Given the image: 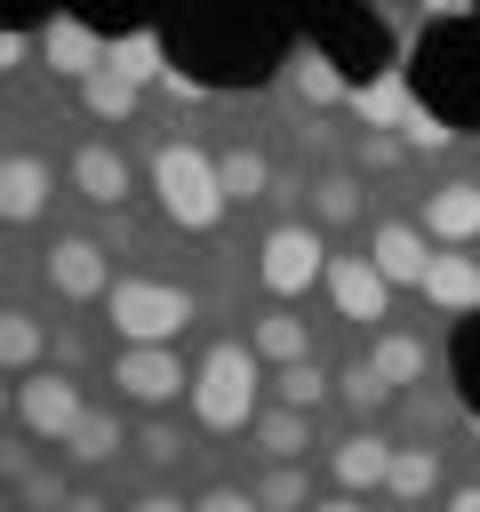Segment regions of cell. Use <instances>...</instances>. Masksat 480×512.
<instances>
[{
  "label": "cell",
  "mask_w": 480,
  "mask_h": 512,
  "mask_svg": "<svg viewBox=\"0 0 480 512\" xmlns=\"http://www.w3.org/2000/svg\"><path fill=\"white\" fill-rule=\"evenodd\" d=\"M264 392H272V376H264L256 344H240V336L208 344V360L192 368V416H200V432H248L256 408H264Z\"/></svg>",
  "instance_id": "6da1fadb"
},
{
  "label": "cell",
  "mask_w": 480,
  "mask_h": 512,
  "mask_svg": "<svg viewBox=\"0 0 480 512\" xmlns=\"http://www.w3.org/2000/svg\"><path fill=\"white\" fill-rule=\"evenodd\" d=\"M152 200H160V216L176 232H216L224 208H232L224 200V176H216V152L192 144V136H168L152 152Z\"/></svg>",
  "instance_id": "7a4b0ae2"
},
{
  "label": "cell",
  "mask_w": 480,
  "mask_h": 512,
  "mask_svg": "<svg viewBox=\"0 0 480 512\" xmlns=\"http://www.w3.org/2000/svg\"><path fill=\"white\" fill-rule=\"evenodd\" d=\"M192 320H200V296L176 288V280L128 272V280H112V296H104V328H112L120 344H176Z\"/></svg>",
  "instance_id": "3957f363"
},
{
  "label": "cell",
  "mask_w": 480,
  "mask_h": 512,
  "mask_svg": "<svg viewBox=\"0 0 480 512\" xmlns=\"http://www.w3.org/2000/svg\"><path fill=\"white\" fill-rule=\"evenodd\" d=\"M88 416V392L72 368H32V376H8V424L40 448H64L72 424Z\"/></svg>",
  "instance_id": "277c9868"
},
{
  "label": "cell",
  "mask_w": 480,
  "mask_h": 512,
  "mask_svg": "<svg viewBox=\"0 0 480 512\" xmlns=\"http://www.w3.org/2000/svg\"><path fill=\"white\" fill-rule=\"evenodd\" d=\"M256 280L272 288V304H296L312 280H328V232L304 224V216H280L256 240Z\"/></svg>",
  "instance_id": "5b68a950"
},
{
  "label": "cell",
  "mask_w": 480,
  "mask_h": 512,
  "mask_svg": "<svg viewBox=\"0 0 480 512\" xmlns=\"http://www.w3.org/2000/svg\"><path fill=\"white\" fill-rule=\"evenodd\" d=\"M112 392L128 400V408H176V400H192V368H184V352L176 344H120L112 352Z\"/></svg>",
  "instance_id": "8992f818"
},
{
  "label": "cell",
  "mask_w": 480,
  "mask_h": 512,
  "mask_svg": "<svg viewBox=\"0 0 480 512\" xmlns=\"http://www.w3.org/2000/svg\"><path fill=\"white\" fill-rule=\"evenodd\" d=\"M40 280H48V296H64V304H104V296H112V256H104V240H88V232H56L48 256H40Z\"/></svg>",
  "instance_id": "52a82bcc"
},
{
  "label": "cell",
  "mask_w": 480,
  "mask_h": 512,
  "mask_svg": "<svg viewBox=\"0 0 480 512\" xmlns=\"http://www.w3.org/2000/svg\"><path fill=\"white\" fill-rule=\"evenodd\" d=\"M432 256H440V240H432L416 216H376V224H368V264H376L392 288H424Z\"/></svg>",
  "instance_id": "ba28073f"
},
{
  "label": "cell",
  "mask_w": 480,
  "mask_h": 512,
  "mask_svg": "<svg viewBox=\"0 0 480 512\" xmlns=\"http://www.w3.org/2000/svg\"><path fill=\"white\" fill-rule=\"evenodd\" d=\"M64 184H72L88 208H104V216H120V208L136 200V168H128V152H120V144H104V136H88V144L72 152Z\"/></svg>",
  "instance_id": "9c48e42d"
},
{
  "label": "cell",
  "mask_w": 480,
  "mask_h": 512,
  "mask_svg": "<svg viewBox=\"0 0 480 512\" xmlns=\"http://www.w3.org/2000/svg\"><path fill=\"white\" fill-rule=\"evenodd\" d=\"M56 184H64V176H56V160H48V152H32V144H16V152L0 160V216H8L16 232H24V224H40V216L56 208Z\"/></svg>",
  "instance_id": "30bf717a"
},
{
  "label": "cell",
  "mask_w": 480,
  "mask_h": 512,
  "mask_svg": "<svg viewBox=\"0 0 480 512\" xmlns=\"http://www.w3.org/2000/svg\"><path fill=\"white\" fill-rule=\"evenodd\" d=\"M320 288H328L336 320H360L368 336L392 320V280H384L368 256H328V280H320Z\"/></svg>",
  "instance_id": "8fae6325"
},
{
  "label": "cell",
  "mask_w": 480,
  "mask_h": 512,
  "mask_svg": "<svg viewBox=\"0 0 480 512\" xmlns=\"http://www.w3.org/2000/svg\"><path fill=\"white\" fill-rule=\"evenodd\" d=\"M416 224H424L440 248H472V240H480V176H440V184L416 200Z\"/></svg>",
  "instance_id": "7c38bea8"
},
{
  "label": "cell",
  "mask_w": 480,
  "mask_h": 512,
  "mask_svg": "<svg viewBox=\"0 0 480 512\" xmlns=\"http://www.w3.org/2000/svg\"><path fill=\"white\" fill-rule=\"evenodd\" d=\"M392 456H400V448H392L384 432L360 424V432H344V440L328 448V480H336L344 496H376V488L392 480Z\"/></svg>",
  "instance_id": "4fadbf2b"
},
{
  "label": "cell",
  "mask_w": 480,
  "mask_h": 512,
  "mask_svg": "<svg viewBox=\"0 0 480 512\" xmlns=\"http://www.w3.org/2000/svg\"><path fill=\"white\" fill-rule=\"evenodd\" d=\"M40 64H48L56 80H88V72L112 64V48H104L80 16H48V24H40Z\"/></svg>",
  "instance_id": "5bb4252c"
},
{
  "label": "cell",
  "mask_w": 480,
  "mask_h": 512,
  "mask_svg": "<svg viewBox=\"0 0 480 512\" xmlns=\"http://www.w3.org/2000/svg\"><path fill=\"white\" fill-rule=\"evenodd\" d=\"M248 448H256L264 464H304V448H312V408L264 400V408H256V424H248Z\"/></svg>",
  "instance_id": "9a60e30c"
},
{
  "label": "cell",
  "mask_w": 480,
  "mask_h": 512,
  "mask_svg": "<svg viewBox=\"0 0 480 512\" xmlns=\"http://www.w3.org/2000/svg\"><path fill=\"white\" fill-rule=\"evenodd\" d=\"M248 344H256V360H264V368L312 360V328H304V312H296V304H264V312L248 320Z\"/></svg>",
  "instance_id": "2e32d148"
},
{
  "label": "cell",
  "mask_w": 480,
  "mask_h": 512,
  "mask_svg": "<svg viewBox=\"0 0 480 512\" xmlns=\"http://www.w3.org/2000/svg\"><path fill=\"white\" fill-rule=\"evenodd\" d=\"M416 296H424L432 312H480V256H464V248H440Z\"/></svg>",
  "instance_id": "e0dca14e"
},
{
  "label": "cell",
  "mask_w": 480,
  "mask_h": 512,
  "mask_svg": "<svg viewBox=\"0 0 480 512\" xmlns=\"http://www.w3.org/2000/svg\"><path fill=\"white\" fill-rule=\"evenodd\" d=\"M48 344H56V328H48L32 304H8V312H0V368H8V376L48 368Z\"/></svg>",
  "instance_id": "ac0fdd59"
},
{
  "label": "cell",
  "mask_w": 480,
  "mask_h": 512,
  "mask_svg": "<svg viewBox=\"0 0 480 512\" xmlns=\"http://www.w3.org/2000/svg\"><path fill=\"white\" fill-rule=\"evenodd\" d=\"M368 368H376L392 392H408V384H424L432 344H424V336H408V328H376V336H368Z\"/></svg>",
  "instance_id": "d6986e66"
},
{
  "label": "cell",
  "mask_w": 480,
  "mask_h": 512,
  "mask_svg": "<svg viewBox=\"0 0 480 512\" xmlns=\"http://www.w3.org/2000/svg\"><path fill=\"white\" fill-rule=\"evenodd\" d=\"M120 448H128V424H120V408H96V400H88V416H80V424H72V440H64V456H72L80 472H104Z\"/></svg>",
  "instance_id": "ffe728a7"
},
{
  "label": "cell",
  "mask_w": 480,
  "mask_h": 512,
  "mask_svg": "<svg viewBox=\"0 0 480 512\" xmlns=\"http://www.w3.org/2000/svg\"><path fill=\"white\" fill-rule=\"evenodd\" d=\"M136 104H144V80H128L120 64H104V72H88V80H80V112H88V120H104V128L136 120Z\"/></svg>",
  "instance_id": "44dd1931"
},
{
  "label": "cell",
  "mask_w": 480,
  "mask_h": 512,
  "mask_svg": "<svg viewBox=\"0 0 480 512\" xmlns=\"http://www.w3.org/2000/svg\"><path fill=\"white\" fill-rule=\"evenodd\" d=\"M440 480H448V448H400V456H392L384 496H392V504H432V496H440Z\"/></svg>",
  "instance_id": "7402d4cb"
},
{
  "label": "cell",
  "mask_w": 480,
  "mask_h": 512,
  "mask_svg": "<svg viewBox=\"0 0 480 512\" xmlns=\"http://www.w3.org/2000/svg\"><path fill=\"white\" fill-rule=\"evenodd\" d=\"M216 176H224V200H232V208L272 200V160H264V144H232V152H216Z\"/></svg>",
  "instance_id": "603a6c76"
},
{
  "label": "cell",
  "mask_w": 480,
  "mask_h": 512,
  "mask_svg": "<svg viewBox=\"0 0 480 512\" xmlns=\"http://www.w3.org/2000/svg\"><path fill=\"white\" fill-rule=\"evenodd\" d=\"M248 488L264 496V512H312V504H320V488H312V464H264Z\"/></svg>",
  "instance_id": "cb8c5ba5"
},
{
  "label": "cell",
  "mask_w": 480,
  "mask_h": 512,
  "mask_svg": "<svg viewBox=\"0 0 480 512\" xmlns=\"http://www.w3.org/2000/svg\"><path fill=\"white\" fill-rule=\"evenodd\" d=\"M312 224L328 232V224H360V176L352 168H328L320 184H312Z\"/></svg>",
  "instance_id": "d4e9b609"
},
{
  "label": "cell",
  "mask_w": 480,
  "mask_h": 512,
  "mask_svg": "<svg viewBox=\"0 0 480 512\" xmlns=\"http://www.w3.org/2000/svg\"><path fill=\"white\" fill-rule=\"evenodd\" d=\"M336 392V376L320 368V360H288V368H272V400H288V408H320Z\"/></svg>",
  "instance_id": "484cf974"
},
{
  "label": "cell",
  "mask_w": 480,
  "mask_h": 512,
  "mask_svg": "<svg viewBox=\"0 0 480 512\" xmlns=\"http://www.w3.org/2000/svg\"><path fill=\"white\" fill-rule=\"evenodd\" d=\"M336 400H344V408H352V416L368 424V416H376V408L392 400V384H384V376L368 368V352H360V360H344V368H336Z\"/></svg>",
  "instance_id": "4316f807"
},
{
  "label": "cell",
  "mask_w": 480,
  "mask_h": 512,
  "mask_svg": "<svg viewBox=\"0 0 480 512\" xmlns=\"http://www.w3.org/2000/svg\"><path fill=\"white\" fill-rule=\"evenodd\" d=\"M352 112H360V128H400V120H408V88H400V72H384L376 88H360Z\"/></svg>",
  "instance_id": "83f0119b"
},
{
  "label": "cell",
  "mask_w": 480,
  "mask_h": 512,
  "mask_svg": "<svg viewBox=\"0 0 480 512\" xmlns=\"http://www.w3.org/2000/svg\"><path fill=\"white\" fill-rule=\"evenodd\" d=\"M136 456H144L152 472H168V464H184V456H192V440H184V432L168 424V408H160V416H152V424L136 432Z\"/></svg>",
  "instance_id": "f1b7e54d"
},
{
  "label": "cell",
  "mask_w": 480,
  "mask_h": 512,
  "mask_svg": "<svg viewBox=\"0 0 480 512\" xmlns=\"http://www.w3.org/2000/svg\"><path fill=\"white\" fill-rule=\"evenodd\" d=\"M112 64H120L128 80H152V72H160V40H152V32H136V40H112Z\"/></svg>",
  "instance_id": "f546056e"
},
{
  "label": "cell",
  "mask_w": 480,
  "mask_h": 512,
  "mask_svg": "<svg viewBox=\"0 0 480 512\" xmlns=\"http://www.w3.org/2000/svg\"><path fill=\"white\" fill-rule=\"evenodd\" d=\"M192 512H264V496H256V488H240V480H216V488H200V496H192Z\"/></svg>",
  "instance_id": "4dcf8cb0"
},
{
  "label": "cell",
  "mask_w": 480,
  "mask_h": 512,
  "mask_svg": "<svg viewBox=\"0 0 480 512\" xmlns=\"http://www.w3.org/2000/svg\"><path fill=\"white\" fill-rule=\"evenodd\" d=\"M400 144H408V152H440V144H448V128H440L432 112H416V104H408V120H400Z\"/></svg>",
  "instance_id": "1f68e13d"
},
{
  "label": "cell",
  "mask_w": 480,
  "mask_h": 512,
  "mask_svg": "<svg viewBox=\"0 0 480 512\" xmlns=\"http://www.w3.org/2000/svg\"><path fill=\"white\" fill-rule=\"evenodd\" d=\"M296 88H312V96H336V80H328V64H320V56H296Z\"/></svg>",
  "instance_id": "d6a6232c"
},
{
  "label": "cell",
  "mask_w": 480,
  "mask_h": 512,
  "mask_svg": "<svg viewBox=\"0 0 480 512\" xmlns=\"http://www.w3.org/2000/svg\"><path fill=\"white\" fill-rule=\"evenodd\" d=\"M128 512H192V496H176V488H144Z\"/></svg>",
  "instance_id": "836d02e7"
},
{
  "label": "cell",
  "mask_w": 480,
  "mask_h": 512,
  "mask_svg": "<svg viewBox=\"0 0 480 512\" xmlns=\"http://www.w3.org/2000/svg\"><path fill=\"white\" fill-rule=\"evenodd\" d=\"M64 512H112V504H104L96 488H72V496H64Z\"/></svg>",
  "instance_id": "e575fe53"
},
{
  "label": "cell",
  "mask_w": 480,
  "mask_h": 512,
  "mask_svg": "<svg viewBox=\"0 0 480 512\" xmlns=\"http://www.w3.org/2000/svg\"><path fill=\"white\" fill-rule=\"evenodd\" d=\"M312 512H368V504H360V496H344V488H336V496H320V504H312Z\"/></svg>",
  "instance_id": "d590c367"
},
{
  "label": "cell",
  "mask_w": 480,
  "mask_h": 512,
  "mask_svg": "<svg viewBox=\"0 0 480 512\" xmlns=\"http://www.w3.org/2000/svg\"><path fill=\"white\" fill-rule=\"evenodd\" d=\"M448 512H480V488H456V496H448Z\"/></svg>",
  "instance_id": "8d00e7d4"
}]
</instances>
